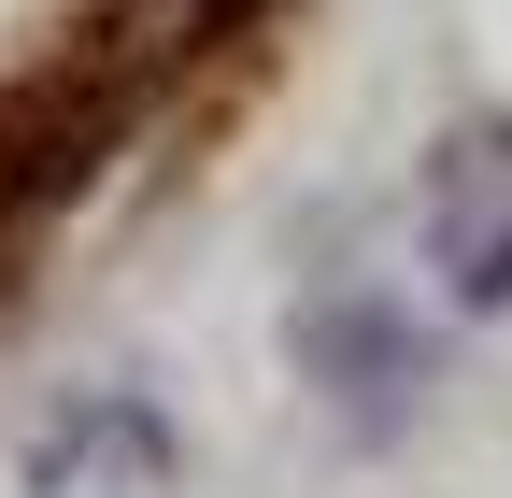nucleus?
Here are the masks:
<instances>
[{"label":"nucleus","mask_w":512,"mask_h":498,"mask_svg":"<svg viewBox=\"0 0 512 498\" xmlns=\"http://www.w3.org/2000/svg\"><path fill=\"white\" fill-rule=\"evenodd\" d=\"M299 370L342 399V427H370V442L427 399V342H413V314H384V299H370V285H342V271L299 299Z\"/></svg>","instance_id":"nucleus-2"},{"label":"nucleus","mask_w":512,"mask_h":498,"mask_svg":"<svg viewBox=\"0 0 512 498\" xmlns=\"http://www.w3.org/2000/svg\"><path fill=\"white\" fill-rule=\"evenodd\" d=\"M413 228H427V271L456 314H512V129H456L413 185Z\"/></svg>","instance_id":"nucleus-1"}]
</instances>
